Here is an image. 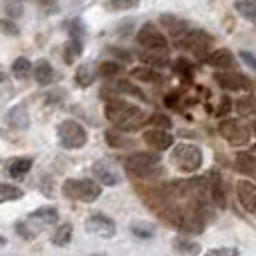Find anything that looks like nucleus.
<instances>
[{
  "instance_id": "nucleus-24",
  "label": "nucleus",
  "mask_w": 256,
  "mask_h": 256,
  "mask_svg": "<svg viewBox=\"0 0 256 256\" xmlns=\"http://www.w3.org/2000/svg\"><path fill=\"white\" fill-rule=\"evenodd\" d=\"M236 110L243 117H252L256 120V94H248V97H240L236 102Z\"/></svg>"
},
{
  "instance_id": "nucleus-2",
  "label": "nucleus",
  "mask_w": 256,
  "mask_h": 256,
  "mask_svg": "<svg viewBox=\"0 0 256 256\" xmlns=\"http://www.w3.org/2000/svg\"><path fill=\"white\" fill-rule=\"evenodd\" d=\"M171 162L180 173H196L202 166V150L196 144H176L171 153Z\"/></svg>"
},
{
  "instance_id": "nucleus-43",
  "label": "nucleus",
  "mask_w": 256,
  "mask_h": 256,
  "mask_svg": "<svg viewBox=\"0 0 256 256\" xmlns=\"http://www.w3.org/2000/svg\"><path fill=\"white\" fill-rule=\"evenodd\" d=\"M0 30H2L4 34H12V36L18 34V27L14 25V22H7V20H0Z\"/></svg>"
},
{
  "instance_id": "nucleus-27",
  "label": "nucleus",
  "mask_w": 256,
  "mask_h": 256,
  "mask_svg": "<svg viewBox=\"0 0 256 256\" xmlns=\"http://www.w3.org/2000/svg\"><path fill=\"white\" fill-rule=\"evenodd\" d=\"M70 240H72V225L70 222H63V225H58V230L52 234V243L56 245V248H66Z\"/></svg>"
},
{
  "instance_id": "nucleus-30",
  "label": "nucleus",
  "mask_w": 256,
  "mask_h": 256,
  "mask_svg": "<svg viewBox=\"0 0 256 256\" xmlns=\"http://www.w3.org/2000/svg\"><path fill=\"white\" fill-rule=\"evenodd\" d=\"M32 70H34V66H32L30 58H25V56L16 58V61H14V66H12V74L16 76V79H27Z\"/></svg>"
},
{
  "instance_id": "nucleus-29",
  "label": "nucleus",
  "mask_w": 256,
  "mask_h": 256,
  "mask_svg": "<svg viewBox=\"0 0 256 256\" xmlns=\"http://www.w3.org/2000/svg\"><path fill=\"white\" fill-rule=\"evenodd\" d=\"M173 72H176L184 84H191V79H194V70H191V63L186 61V58H178V61H173Z\"/></svg>"
},
{
  "instance_id": "nucleus-33",
  "label": "nucleus",
  "mask_w": 256,
  "mask_h": 256,
  "mask_svg": "<svg viewBox=\"0 0 256 256\" xmlns=\"http://www.w3.org/2000/svg\"><path fill=\"white\" fill-rule=\"evenodd\" d=\"M173 248H176L178 252H184V254H191V256L200 254V245L194 243V240H189V238H182V236L173 240Z\"/></svg>"
},
{
  "instance_id": "nucleus-38",
  "label": "nucleus",
  "mask_w": 256,
  "mask_h": 256,
  "mask_svg": "<svg viewBox=\"0 0 256 256\" xmlns=\"http://www.w3.org/2000/svg\"><path fill=\"white\" fill-rule=\"evenodd\" d=\"M79 52H81V43H79V38H72L70 43H68V48H66V61H68V63H72L76 56H79Z\"/></svg>"
},
{
  "instance_id": "nucleus-42",
  "label": "nucleus",
  "mask_w": 256,
  "mask_h": 256,
  "mask_svg": "<svg viewBox=\"0 0 256 256\" xmlns=\"http://www.w3.org/2000/svg\"><path fill=\"white\" fill-rule=\"evenodd\" d=\"M164 104H166L168 108H173V110H180V97H178V94H166Z\"/></svg>"
},
{
  "instance_id": "nucleus-8",
  "label": "nucleus",
  "mask_w": 256,
  "mask_h": 256,
  "mask_svg": "<svg viewBox=\"0 0 256 256\" xmlns=\"http://www.w3.org/2000/svg\"><path fill=\"white\" fill-rule=\"evenodd\" d=\"M137 43L144 50H155V52H166L168 50V40L164 38V34L153 22H146V25L137 32Z\"/></svg>"
},
{
  "instance_id": "nucleus-10",
  "label": "nucleus",
  "mask_w": 256,
  "mask_h": 256,
  "mask_svg": "<svg viewBox=\"0 0 256 256\" xmlns=\"http://www.w3.org/2000/svg\"><path fill=\"white\" fill-rule=\"evenodd\" d=\"M214 79H216V84L225 90H238V92H243V90L252 88V81H250L245 74H238V72H234V70L216 72Z\"/></svg>"
},
{
  "instance_id": "nucleus-4",
  "label": "nucleus",
  "mask_w": 256,
  "mask_h": 256,
  "mask_svg": "<svg viewBox=\"0 0 256 256\" xmlns=\"http://www.w3.org/2000/svg\"><path fill=\"white\" fill-rule=\"evenodd\" d=\"M56 137H58V144L68 150L84 148V146L88 144V130L74 120L61 122L58 128H56Z\"/></svg>"
},
{
  "instance_id": "nucleus-15",
  "label": "nucleus",
  "mask_w": 256,
  "mask_h": 256,
  "mask_svg": "<svg viewBox=\"0 0 256 256\" xmlns=\"http://www.w3.org/2000/svg\"><path fill=\"white\" fill-rule=\"evenodd\" d=\"M209 196H212V202L216 204L218 209H225L227 207V194H225V186H222V178L220 173L214 168L209 171Z\"/></svg>"
},
{
  "instance_id": "nucleus-46",
  "label": "nucleus",
  "mask_w": 256,
  "mask_h": 256,
  "mask_svg": "<svg viewBox=\"0 0 256 256\" xmlns=\"http://www.w3.org/2000/svg\"><path fill=\"white\" fill-rule=\"evenodd\" d=\"M252 132H254V135H256V124H254V128H252Z\"/></svg>"
},
{
  "instance_id": "nucleus-3",
  "label": "nucleus",
  "mask_w": 256,
  "mask_h": 256,
  "mask_svg": "<svg viewBox=\"0 0 256 256\" xmlns=\"http://www.w3.org/2000/svg\"><path fill=\"white\" fill-rule=\"evenodd\" d=\"M63 194L72 200H79V202H94V200L102 196V184L90 178H72V180L63 182Z\"/></svg>"
},
{
  "instance_id": "nucleus-21",
  "label": "nucleus",
  "mask_w": 256,
  "mask_h": 256,
  "mask_svg": "<svg viewBox=\"0 0 256 256\" xmlns=\"http://www.w3.org/2000/svg\"><path fill=\"white\" fill-rule=\"evenodd\" d=\"M9 124H12L14 128H18V130H25V128H30V115H27V108L22 106H16L12 112L7 115Z\"/></svg>"
},
{
  "instance_id": "nucleus-16",
  "label": "nucleus",
  "mask_w": 256,
  "mask_h": 256,
  "mask_svg": "<svg viewBox=\"0 0 256 256\" xmlns=\"http://www.w3.org/2000/svg\"><path fill=\"white\" fill-rule=\"evenodd\" d=\"M204 61H207L212 68H220V70H232V68H236L234 54H232L230 50H225V48L209 52V56L204 58Z\"/></svg>"
},
{
  "instance_id": "nucleus-40",
  "label": "nucleus",
  "mask_w": 256,
  "mask_h": 256,
  "mask_svg": "<svg viewBox=\"0 0 256 256\" xmlns=\"http://www.w3.org/2000/svg\"><path fill=\"white\" fill-rule=\"evenodd\" d=\"M207 256H238V252L234 248H214L207 252Z\"/></svg>"
},
{
  "instance_id": "nucleus-6",
  "label": "nucleus",
  "mask_w": 256,
  "mask_h": 256,
  "mask_svg": "<svg viewBox=\"0 0 256 256\" xmlns=\"http://www.w3.org/2000/svg\"><path fill=\"white\" fill-rule=\"evenodd\" d=\"M126 171H130L137 178H148L155 168H160V158L155 153H144V150H137V153L128 155L124 162Z\"/></svg>"
},
{
  "instance_id": "nucleus-28",
  "label": "nucleus",
  "mask_w": 256,
  "mask_h": 256,
  "mask_svg": "<svg viewBox=\"0 0 256 256\" xmlns=\"http://www.w3.org/2000/svg\"><path fill=\"white\" fill-rule=\"evenodd\" d=\"M234 166L238 168L240 173H254L256 171V158L252 153H238L236 155Z\"/></svg>"
},
{
  "instance_id": "nucleus-14",
  "label": "nucleus",
  "mask_w": 256,
  "mask_h": 256,
  "mask_svg": "<svg viewBox=\"0 0 256 256\" xmlns=\"http://www.w3.org/2000/svg\"><path fill=\"white\" fill-rule=\"evenodd\" d=\"M144 142L155 150V153H158V150H166L173 146L171 132L162 130V128H148V130L144 132Z\"/></svg>"
},
{
  "instance_id": "nucleus-31",
  "label": "nucleus",
  "mask_w": 256,
  "mask_h": 256,
  "mask_svg": "<svg viewBox=\"0 0 256 256\" xmlns=\"http://www.w3.org/2000/svg\"><path fill=\"white\" fill-rule=\"evenodd\" d=\"M106 142H108V146H112V148H130L132 146V142L126 140L120 130H106Z\"/></svg>"
},
{
  "instance_id": "nucleus-7",
  "label": "nucleus",
  "mask_w": 256,
  "mask_h": 256,
  "mask_svg": "<svg viewBox=\"0 0 256 256\" xmlns=\"http://www.w3.org/2000/svg\"><path fill=\"white\" fill-rule=\"evenodd\" d=\"M212 43H214V38L207 34V32H202V30H189L184 36H182L180 43H178V48L189 50V52L196 54L198 58H207Z\"/></svg>"
},
{
  "instance_id": "nucleus-45",
  "label": "nucleus",
  "mask_w": 256,
  "mask_h": 256,
  "mask_svg": "<svg viewBox=\"0 0 256 256\" xmlns=\"http://www.w3.org/2000/svg\"><path fill=\"white\" fill-rule=\"evenodd\" d=\"M4 243H7V240H4V238H2V236H0V248H2V245H4Z\"/></svg>"
},
{
  "instance_id": "nucleus-32",
  "label": "nucleus",
  "mask_w": 256,
  "mask_h": 256,
  "mask_svg": "<svg viewBox=\"0 0 256 256\" xmlns=\"http://www.w3.org/2000/svg\"><path fill=\"white\" fill-rule=\"evenodd\" d=\"M97 72L104 76V79H115V76L122 74V66L117 61H104L102 66L97 68Z\"/></svg>"
},
{
  "instance_id": "nucleus-41",
  "label": "nucleus",
  "mask_w": 256,
  "mask_h": 256,
  "mask_svg": "<svg viewBox=\"0 0 256 256\" xmlns=\"http://www.w3.org/2000/svg\"><path fill=\"white\" fill-rule=\"evenodd\" d=\"M240 61H243V63H248V66H250V68H252V70L256 72V56H254L252 52H245V50H243V52H240Z\"/></svg>"
},
{
  "instance_id": "nucleus-26",
  "label": "nucleus",
  "mask_w": 256,
  "mask_h": 256,
  "mask_svg": "<svg viewBox=\"0 0 256 256\" xmlns=\"http://www.w3.org/2000/svg\"><path fill=\"white\" fill-rule=\"evenodd\" d=\"M94 76H97V70H94V66H90V63H86V66H81L79 70H76V86H81V88H88L90 84L94 81Z\"/></svg>"
},
{
  "instance_id": "nucleus-36",
  "label": "nucleus",
  "mask_w": 256,
  "mask_h": 256,
  "mask_svg": "<svg viewBox=\"0 0 256 256\" xmlns=\"http://www.w3.org/2000/svg\"><path fill=\"white\" fill-rule=\"evenodd\" d=\"M16 234L25 240H32L36 236V230L30 225V220H20V222H16Z\"/></svg>"
},
{
  "instance_id": "nucleus-44",
  "label": "nucleus",
  "mask_w": 256,
  "mask_h": 256,
  "mask_svg": "<svg viewBox=\"0 0 256 256\" xmlns=\"http://www.w3.org/2000/svg\"><path fill=\"white\" fill-rule=\"evenodd\" d=\"M230 110H232V99L230 97H222L220 99V110H218V115L225 117V112H230Z\"/></svg>"
},
{
  "instance_id": "nucleus-25",
  "label": "nucleus",
  "mask_w": 256,
  "mask_h": 256,
  "mask_svg": "<svg viewBox=\"0 0 256 256\" xmlns=\"http://www.w3.org/2000/svg\"><path fill=\"white\" fill-rule=\"evenodd\" d=\"M110 88L115 90L117 94L124 92V94H130V97H137V99H142V102H146V94L142 92V90L137 88V86H132L130 81H122V79H120V81H115V84H112Z\"/></svg>"
},
{
  "instance_id": "nucleus-9",
  "label": "nucleus",
  "mask_w": 256,
  "mask_h": 256,
  "mask_svg": "<svg viewBox=\"0 0 256 256\" xmlns=\"http://www.w3.org/2000/svg\"><path fill=\"white\" fill-rule=\"evenodd\" d=\"M86 230L94 236H102V238H112L117 234V225L112 218H108L106 214H92V216L86 220Z\"/></svg>"
},
{
  "instance_id": "nucleus-35",
  "label": "nucleus",
  "mask_w": 256,
  "mask_h": 256,
  "mask_svg": "<svg viewBox=\"0 0 256 256\" xmlns=\"http://www.w3.org/2000/svg\"><path fill=\"white\" fill-rule=\"evenodd\" d=\"M130 232L135 236H140V238H153V236H155L153 225H148V222H132Z\"/></svg>"
},
{
  "instance_id": "nucleus-22",
  "label": "nucleus",
  "mask_w": 256,
  "mask_h": 256,
  "mask_svg": "<svg viewBox=\"0 0 256 256\" xmlns=\"http://www.w3.org/2000/svg\"><path fill=\"white\" fill-rule=\"evenodd\" d=\"M140 58L150 68H166L168 66V58H166V52H155V50H144L140 54Z\"/></svg>"
},
{
  "instance_id": "nucleus-34",
  "label": "nucleus",
  "mask_w": 256,
  "mask_h": 256,
  "mask_svg": "<svg viewBox=\"0 0 256 256\" xmlns=\"http://www.w3.org/2000/svg\"><path fill=\"white\" fill-rule=\"evenodd\" d=\"M236 12L243 18H248V20H256V2H252V0H238Z\"/></svg>"
},
{
  "instance_id": "nucleus-1",
  "label": "nucleus",
  "mask_w": 256,
  "mask_h": 256,
  "mask_svg": "<svg viewBox=\"0 0 256 256\" xmlns=\"http://www.w3.org/2000/svg\"><path fill=\"white\" fill-rule=\"evenodd\" d=\"M104 112H106V120L112 122V126L120 130H135V128L146 124L144 110L132 106V104L122 102V99H108Z\"/></svg>"
},
{
  "instance_id": "nucleus-5",
  "label": "nucleus",
  "mask_w": 256,
  "mask_h": 256,
  "mask_svg": "<svg viewBox=\"0 0 256 256\" xmlns=\"http://www.w3.org/2000/svg\"><path fill=\"white\" fill-rule=\"evenodd\" d=\"M218 132H220V137L227 144L236 146V148L248 146L250 140H252V128L248 124H243L240 120H234V117H225V120L218 124Z\"/></svg>"
},
{
  "instance_id": "nucleus-37",
  "label": "nucleus",
  "mask_w": 256,
  "mask_h": 256,
  "mask_svg": "<svg viewBox=\"0 0 256 256\" xmlns=\"http://www.w3.org/2000/svg\"><path fill=\"white\" fill-rule=\"evenodd\" d=\"M148 124H150V128H162V130H168L173 122L168 120L166 115H160V112H155V115H150Z\"/></svg>"
},
{
  "instance_id": "nucleus-23",
  "label": "nucleus",
  "mask_w": 256,
  "mask_h": 256,
  "mask_svg": "<svg viewBox=\"0 0 256 256\" xmlns=\"http://www.w3.org/2000/svg\"><path fill=\"white\" fill-rule=\"evenodd\" d=\"M22 189L16 184H9V182H0V204L4 202H14V200H20L22 198Z\"/></svg>"
},
{
  "instance_id": "nucleus-19",
  "label": "nucleus",
  "mask_w": 256,
  "mask_h": 256,
  "mask_svg": "<svg viewBox=\"0 0 256 256\" xmlns=\"http://www.w3.org/2000/svg\"><path fill=\"white\" fill-rule=\"evenodd\" d=\"M32 158H14L12 162L7 164V173L12 178H16V180H20V178H25L27 173H30L32 168Z\"/></svg>"
},
{
  "instance_id": "nucleus-13",
  "label": "nucleus",
  "mask_w": 256,
  "mask_h": 256,
  "mask_svg": "<svg viewBox=\"0 0 256 256\" xmlns=\"http://www.w3.org/2000/svg\"><path fill=\"white\" fill-rule=\"evenodd\" d=\"M92 176L97 178V182L102 186H117L122 182L120 173H117L108 162H104V160H99V162L92 164Z\"/></svg>"
},
{
  "instance_id": "nucleus-18",
  "label": "nucleus",
  "mask_w": 256,
  "mask_h": 256,
  "mask_svg": "<svg viewBox=\"0 0 256 256\" xmlns=\"http://www.w3.org/2000/svg\"><path fill=\"white\" fill-rule=\"evenodd\" d=\"M130 76H132V79H137V81H144V84H162V81H164V76L160 74L155 68H150V66L132 68Z\"/></svg>"
},
{
  "instance_id": "nucleus-12",
  "label": "nucleus",
  "mask_w": 256,
  "mask_h": 256,
  "mask_svg": "<svg viewBox=\"0 0 256 256\" xmlns=\"http://www.w3.org/2000/svg\"><path fill=\"white\" fill-rule=\"evenodd\" d=\"M27 220H30V225L34 227L36 234H38V232L45 230V227L56 225L58 222V212H56V207H40V209H36V212H32Z\"/></svg>"
},
{
  "instance_id": "nucleus-20",
  "label": "nucleus",
  "mask_w": 256,
  "mask_h": 256,
  "mask_svg": "<svg viewBox=\"0 0 256 256\" xmlns=\"http://www.w3.org/2000/svg\"><path fill=\"white\" fill-rule=\"evenodd\" d=\"M34 79H36V84H40V86H50L54 81V70H52V66H50L45 58H40V61H36V66H34Z\"/></svg>"
},
{
  "instance_id": "nucleus-11",
  "label": "nucleus",
  "mask_w": 256,
  "mask_h": 256,
  "mask_svg": "<svg viewBox=\"0 0 256 256\" xmlns=\"http://www.w3.org/2000/svg\"><path fill=\"white\" fill-rule=\"evenodd\" d=\"M238 202L250 216H256V184L252 180H236Z\"/></svg>"
},
{
  "instance_id": "nucleus-39",
  "label": "nucleus",
  "mask_w": 256,
  "mask_h": 256,
  "mask_svg": "<svg viewBox=\"0 0 256 256\" xmlns=\"http://www.w3.org/2000/svg\"><path fill=\"white\" fill-rule=\"evenodd\" d=\"M140 4V0H110V9L115 12H124V9H132Z\"/></svg>"
},
{
  "instance_id": "nucleus-17",
  "label": "nucleus",
  "mask_w": 256,
  "mask_h": 256,
  "mask_svg": "<svg viewBox=\"0 0 256 256\" xmlns=\"http://www.w3.org/2000/svg\"><path fill=\"white\" fill-rule=\"evenodd\" d=\"M162 25L166 27V32H171V36H173V43H180L182 40V36L189 32V25H186L184 20H180V18H176V16H168V14H164L162 16Z\"/></svg>"
}]
</instances>
